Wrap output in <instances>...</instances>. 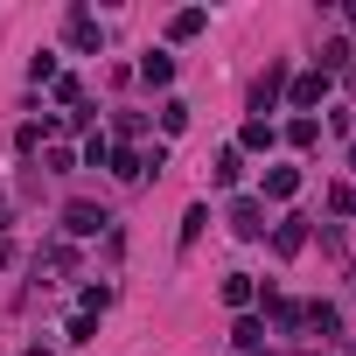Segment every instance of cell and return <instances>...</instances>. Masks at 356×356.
<instances>
[{
	"label": "cell",
	"instance_id": "3957f363",
	"mask_svg": "<svg viewBox=\"0 0 356 356\" xmlns=\"http://www.w3.org/2000/svg\"><path fill=\"white\" fill-rule=\"evenodd\" d=\"M280 84H286V63H273V70L259 77V91H252V105H259V112H273V98H280Z\"/></svg>",
	"mask_w": 356,
	"mask_h": 356
},
{
	"label": "cell",
	"instance_id": "6da1fadb",
	"mask_svg": "<svg viewBox=\"0 0 356 356\" xmlns=\"http://www.w3.org/2000/svg\"><path fill=\"white\" fill-rule=\"evenodd\" d=\"M231 231H238V238H266V203L238 196V203H231Z\"/></svg>",
	"mask_w": 356,
	"mask_h": 356
},
{
	"label": "cell",
	"instance_id": "ba28073f",
	"mask_svg": "<svg viewBox=\"0 0 356 356\" xmlns=\"http://www.w3.org/2000/svg\"><path fill=\"white\" fill-rule=\"evenodd\" d=\"M196 29H203V8H189V15H175V22H168V35H175V42H189Z\"/></svg>",
	"mask_w": 356,
	"mask_h": 356
},
{
	"label": "cell",
	"instance_id": "8fae6325",
	"mask_svg": "<svg viewBox=\"0 0 356 356\" xmlns=\"http://www.w3.org/2000/svg\"><path fill=\"white\" fill-rule=\"evenodd\" d=\"M224 300H231V307H245V300H252V280H245V273H231V280H224Z\"/></svg>",
	"mask_w": 356,
	"mask_h": 356
},
{
	"label": "cell",
	"instance_id": "8992f818",
	"mask_svg": "<svg viewBox=\"0 0 356 356\" xmlns=\"http://www.w3.org/2000/svg\"><path fill=\"white\" fill-rule=\"evenodd\" d=\"M140 77H147V84H168V77H175V56H161V49H154V56L140 63Z\"/></svg>",
	"mask_w": 356,
	"mask_h": 356
},
{
	"label": "cell",
	"instance_id": "277c9868",
	"mask_svg": "<svg viewBox=\"0 0 356 356\" xmlns=\"http://www.w3.org/2000/svg\"><path fill=\"white\" fill-rule=\"evenodd\" d=\"M321 91H328V77H321V70H307V77H293V105H300V112H307V105H314Z\"/></svg>",
	"mask_w": 356,
	"mask_h": 356
},
{
	"label": "cell",
	"instance_id": "52a82bcc",
	"mask_svg": "<svg viewBox=\"0 0 356 356\" xmlns=\"http://www.w3.org/2000/svg\"><path fill=\"white\" fill-rule=\"evenodd\" d=\"M293 189H300L293 168H273V175H266V196H293Z\"/></svg>",
	"mask_w": 356,
	"mask_h": 356
},
{
	"label": "cell",
	"instance_id": "5b68a950",
	"mask_svg": "<svg viewBox=\"0 0 356 356\" xmlns=\"http://www.w3.org/2000/svg\"><path fill=\"white\" fill-rule=\"evenodd\" d=\"M70 42H77V49H98V22H91V15H70Z\"/></svg>",
	"mask_w": 356,
	"mask_h": 356
},
{
	"label": "cell",
	"instance_id": "30bf717a",
	"mask_svg": "<svg viewBox=\"0 0 356 356\" xmlns=\"http://www.w3.org/2000/svg\"><path fill=\"white\" fill-rule=\"evenodd\" d=\"M273 245H280V252H300V245H307V231H300V224H280V231H273Z\"/></svg>",
	"mask_w": 356,
	"mask_h": 356
},
{
	"label": "cell",
	"instance_id": "7a4b0ae2",
	"mask_svg": "<svg viewBox=\"0 0 356 356\" xmlns=\"http://www.w3.org/2000/svg\"><path fill=\"white\" fill-rule=\"evenodd\" d=\"M63 224H70L77 238H91V231H105L112 217H105V210H91V203H70V210H63Z\"/></svg>",
	"mask_w": 356,
	"mask_h": 356
},
{
	"label": "cell",
	"instance_id": "9c48e42d",
	"mask_svg": "<svg viewBox=\"0 0 356 356\" xmlns=\"http://www.w3.org/2000/svg\"><path fill=\"white\" fill-rule=\"evenodd\" d=\"M161 126H168V133H182V126H189V105H182V98H168V105H161Z\"/></svg>",
	"mask_w": 356,
	"mask_h": 356
}]
</instances>
